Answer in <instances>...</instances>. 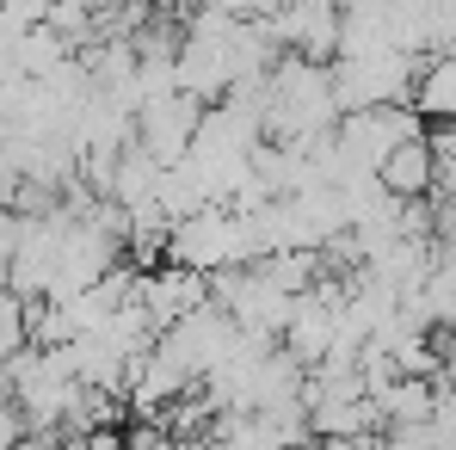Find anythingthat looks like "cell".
Returning a JSON list of instances; mask_svg holds the SVG:
<instances>
[{"label": "cell", "mask_w": 456, "mask_h": 450, "mask_svg": "<svg viewBox=\"0 0 456 450\" xmlns=\"http://www.w3.org/2000/svg\"><path fill=\"white\" fill-rule=\"evenodd\" d=\"M413 80H419V56H407V50L339 56V62H333L339 118H346V111H370V105H413Z\"/></svg>", "instance_id": "obj_1"}, {"label": "cell", "mask_w": 456, "mask_h": 450, "mask_svg": "<svg viewBox=\"0 0 456 450\" xmlns=\"http://www.w3.org/2000/svg\"><path fill=\"white\" fill-rule=\"evenodd\" d=\"M204 111H210V105H198V99L179 93V86L160 93V99H149V105L136 111V149L149 154L160 173H167V167H185V154H191V143H198Z\"/></svg>", "instance_id": "obj_2"}, {"label": "cell", "mask_w": 456, "mask_h": 450, "mask_svg": "<svg viewBox=\"0 0 456 450\" xmlns=\"http://www.w3.org/2000/svg\"><path fill=\"white\" fill-rule=\"evenodd\" d=\"M272 37L284 56H303V62H321L333 69L339 62V37H346V19L333 0H284L272 12Z\"/></svg>", "instance_id": "obj_3"}, {"label": "cell", "mask_w": 456, "mask_h": 450, "mask_svg": "<svg viewBox=\"0 0 456 450\" xmlns=\"http://www.w3.org/2000/svg\"><path fill=\"white\" fill-rule=\"evenodd\" d=\"M136 302H142V315L154 321V333H167L173 321H185L191 308L210 302V278H198V272H185V266H154V272H142Z\"/></svg>", "instance_id": "obj_4"}, {"label": "cell", "mask_w": 456, "mask_h": 450, "mask_svg": "<svg viewBox=\"0 0 456 450\" xmlns=\"http://www.w3.org/2000/svg\"><path fill=\"white\" fill-rule=\"evenodd\" d=\"M377 185L395 198V204H419V198H432L438 192V160L426 149V136H413V143H401V149L388 154L377 167Z\"/></svg>", "instance_id": "obj_5"}, {"label": "cell", "mask_w": 456, "mask_h": 450, "mask_svg": "<svg viewBox=\"0 0 456 450\" xmlns=\"http://www.w3.org/2000/svg\"><path fill=\"white\" fill-rule=\"evenodd\" d=\"M413 111H419L426 124H451V118H456V50L419 62V80H413Z\"/></svg>", "instance_id": "obj_6"}, {"label": "cell", "mask_w": 456, "mask_h": 450, "mask_svg": "<svg viewBox=\"0 0 456 450\" xmlns=\"http://www.w3.org/2000/svg\"><path fill=\"white\" fill-rule=\"evenodd\" d=\"M25 346H31V302L0 284V364H6V358H19Z\"/></svg>", "instance_id": "obj_7"}, {"label": "cell", "mask_w": 456, "mask_h": 450, "mask_svg": "<svg viewBox=\"0 0 456 450\" xmlns=\"http://www.w3.org/2000/svg\"><path fill=\"white\" fill-rule=\"evenodd\" d=\"M62 450H130V438H124V426H93V432L62 438Z\"/></svg>", "instance_id": "obj_8"}, {"label": "cell", "mask_w": 456, "mask_h": 450, "mask_svg": "<svg viewBox=\"0 0 456 450\" xmlns=\"http://www.w3.org/2000/svg\"><path fill=\"white\" fill-rule=\"evenodd\" d=\"M377 438H308V450H370Z\"/></svg>", "instance_id": "obj_9"}, {"label": "cell", "mask_w": 456, "mask_h": 450, "mask_svg": "<svg viewBox=\"0 0 456 450\" xmlns=\"http://www.w3.org/2000/svg\"><path fill=\"white\" fill-rule=\"evenodd\" d=\"M370 450H401V445H395V438H377V445H370Z\"/></svg>", "instance_id": "obj_10"}, {"label": "cell", "mask_w": 456, "mask_h": 450, "mask_svg": "<svg viewBox=\"0 0 456 450\" xmlns=\"http://www.w3.org/2000/svg\"><path fill=\"white\" fill-rule=\"evenodd\" d=\"M333 6H339V0H333Z\"/></svg>", "instance_id": "obj_11"}]
</instances>
